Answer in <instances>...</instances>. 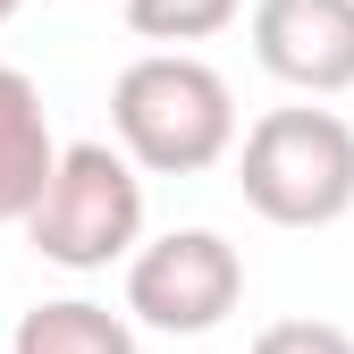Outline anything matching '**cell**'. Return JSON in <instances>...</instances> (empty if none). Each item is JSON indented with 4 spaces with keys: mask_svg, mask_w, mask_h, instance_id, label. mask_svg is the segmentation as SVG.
<instances>
[{
    "mask_svg": "<svg viewBox=\"0 0 354 354\" xmlns=\"http://www.w3.org/2000/svg\"><path fill=\"white\" fill-rule=\"evenodd\" d=\"M110 136L136 177H203L236 152V93L194 51H144L110 84Z\"/></svg>",
    "mask_w": 354,
    "mask_h": 354,
    "instance_id": "6da1fadb",
    "label": "cell"
},
{
    "mask_svg": "<svg viewBox=\"0 0 354 354\" xmlns=\"http://www.w3.org/2000/svg\"><path fill=\"white\" fill-rule=\"evenodd\" d=\"M236 186L270 228H337L354 211V127L337 110H261L245 127Z\"/></svg>",
    "mask_w": 354,
    "mask_h": 354,
    "instance_id": "7a4b0ae2",
    "label": "cell"
},
{
    "mask_svg": "<svg viewBox=\"0 0 354 354\" xmlns=\"http://www.w3.org/2000/svg\"><path fill=\"white\" fill-rule=\"evenodd\" d=\"M26 236L59 270H110L144 245V177L118 160V144H59V169L26 211Z\"/></svg>",
    "mask_w": 354,
    "mask_h": 354,
    "instance_id": "3957f363",
    "label": "cell"
},
{
    "mask_svg": "<svg viewBox=\"0 0 354 354\" xmlns=\"http://www.w3.org/2000/svg\"><path fill=\"white\" fill-rule=\"evenodd\" d=\"M245 304V253L219 228H169L127 253V313L160 337H211Z\"/></svg>",
    "mask_w": 354,
    "mask_h": 354,
    "instance_id": "277c9868",
    "label": "cell"
},
{
    "mask_svg": "<svg viewBox=\"0 0 354 354\" xmlns=\"http://www.w3.org/2000/svg\"><path fill=\"white\" fill-rule=\"evenodd\" d=\"M253 59L295 93H354V0H253Z\"/></svg>",
    "mask_w": 354,
    "mask_h": 354,
    "instance_id": "5b68a950",
    "label": "cell"
},
{
    "mask_svg": "<svg viewBox=\"0 0 354 354\" xmlns=\"http://www.w3.org/2000/svg\"><path fill=\"white\" fill-rule=\"evenodd\" d=\"M51 169H59V144H51L42 84L26 68H0V228H26V211L42 203Z\"/></svg>",
    "mask_w": 354,
    "mask_h": 354,
    "instance_id": "8992f818",
    "label": "cell"
},
{
    "mask_svg": "<svg viewBox=\"0 0 354 354\" xmlns=\"http://www.w3.org/2000/svg\"><path fill=\"white\" fill-rule=\"evenodd\" d=\"M9 354H136V329L110 304H84V295H59V304H34L17 321Z\"/></svg>",
    "mask_w": 354,
    "mask_h": 354,
    "instance_id": "52a82bcc",
    "label": "cell"
},
{
    "mask_svg": "<svg viewBox=\"0 0 354 354\" xmlns=\"http://www.w3.org/2000/svg\"><path fill=\"white\" fill-rule=\"evenodd\" d=\"M245 0H127V26L144 42H211L219 26H236Z\"/></svg>",
    "mask_w": 354,
    "mask_h": 354,
    "instance_id": "ba28073f",
    "label": "cell"
},
{
    "mask_svg": "<svg viewBox=\"0 0 354 354\" xmlns=\"http://www.w3.org/2000/svg\"><path fill=\"white\" fill-rule=\"evenodd\" d=\"M253 354H354V337L337 321H270L253 337Z\"/></svg>",
    "mask_w": 354,
    "mask_h": 354,
    "instance_id": "9c48e42d",
    "label": "cell"
},
{
    "mask_svg": "<svg viewBox=\"0 0 354 354\" xmlns=\"http://www.w3.org/2000/svg\"><path fill=\"white\" fill-rule=\"evenodd\" d=\"M17 9H26V0H0V26H9V17H17Z\"/></svg>",
    "mask_w": 354,
    "mask_h": 354,
    "instance_id": "30bf717a",
    "label": "cell"
}]
</instances>
